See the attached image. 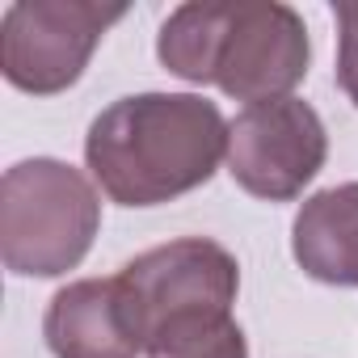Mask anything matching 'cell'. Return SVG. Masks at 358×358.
<instances>
[{
    "instance_id": "1",
    "label": "cell",
    "mask_w": 358,
    "mask_h": 358,
    "mask_svg": "<svg viewBox=\"0 0 358 358\" xmlns=\"http://www.w3.org/2000/svg\"><path fill=\"white\" fill-rule=\"evenodd\" d=\"M228 156V122L199 93H135L110 101L89 135L85 164L118 207H160L207 186Z\"/></svg>"
},
{
    "instance_id": "2",
    "label": "cell",
    "mask_w": 358,
    "mask_h": 358,
    "mask_svg": "<svg viewBox=\"0 0 358 358\" xmlns=\"http://www.w3.org/2000/svg\"><path fill=\"white\" fill-rule=\"evenodd\" d=\"M156 55L190 85H220L228 97L262 106L291 97L308 76L312 43L282 0H190L160 26Z\"/></svg>"
},
{
    "instance_id": "3",
    "label": "cell",
    "mask_w": 358,
    "mask_h": 358,
    "mask_svg": "<svg viewBox=\"0 0 358 358\" xmlns=\"http://www.w3.org/2000/svg\"><path fill=\"white\" fill-rule=\"evenodd\" d=\"M101 228L93 182L55 156L17 160L0 177V257L26 278H59L85 262Z\"/></svg>"
},
{
    "instance_id": "4",
    "label": "cell",
    "mask_w": 358,
    "mask_h": 358,
    "mask_svg": "<svg viewBox=\"0 0 358 358\" xmlns=\"http://www.w3.org/2000/svg\"><path fill=\"white\" fill-rule=\"evenodd\" d=\"M127 5L97 0H17L0 17V72L22 93L51 97L80 80L101 34Z\"/></svg>"
},
{
    "instance_id": "5",
    "label": "cell",
    "mask_w": 358,
    "mask_h": 358,
    "mask_svg": "<svg viewBox=\"0 0 358 358\" xmlns=\"http://www.w3.org/2000/svg\"><path fill=\"white\" fill-rule=\"evenodd\" d=\"M329 135L320 114L303 97H278L245 106L228 122V173L232 182L266 203H291L324 169Z\"/></svg>"
},
{
    "instance_id": "6",
    "label": "cell",
    "mask_w": 358,
    "mask_h": 358,
    "mask_svg": "<svg viewBox=\"0 0 358 358\" xmlns=\"http://www.w3.org/2000/svg\"><path fill=\"white\" fill-rule=\"evenodd\" d=\"M122 282L139 308L143 333L152 337L160 324L182 316L232 312L241 291V266L224 245L207 236H182L127 262Z\"/></svg>"
},
{
    "instance_id": "7",
    "label": "cell",
    "mask_w": 358,
    "mask_h": 358,
    "mask_svg": "<svg viewBox=\"0 0 358 358\" xmlns=\"http://www.w3.org/2000/svg\"><path fill=\"white\" fill-rule=\"evenodd\" d=\"M43 337L55 358H139L148 350V333L122 274L59 287L47 303Z\"/></svg>"
},
{
    "instance_id": "8",
    "label": "cell",
    "mask_w": 358,
    "mask_h": 358,
    "mask_svg": "<svg viewBox=\"0 0 358 358\" xmlns=\"http://www.w3.org/2000/svg\"><path fill=\"white\" fill-rule=\"evenodd\" d=\"M299 270L329 287H358V182L312 194L291 228Z\"/></svg>"
},
{
    "instance_id": "9",
    "label": "cell",
    "mask_w": 358,
    "mask_h": 358,
    "mask_svg": "<svg viewBox=\"0 0 358 358\" xmlns=\"http://www.w3.org/2000/svg\"><path fill=\"white\" fill-rule=\"evenodd\" d=\"M148 358H249L245 333L232 312H199L169 320L148 337Z\"/></svg>"
},
{
    "instance_id": "10",
    "label": "cell",
    "mask_w": 358,
    "mask_h": 358,
    "mask_svg": "<svg viewBox=\"0 0 358 358\" xmlns=\"http://www.w3.org/2000/svg\"><path fill=\"white\" fill-rule=\"evenodd\" d=\"M337 85L358 106V0H337Z\"/></svg>"
}]
</instances>
